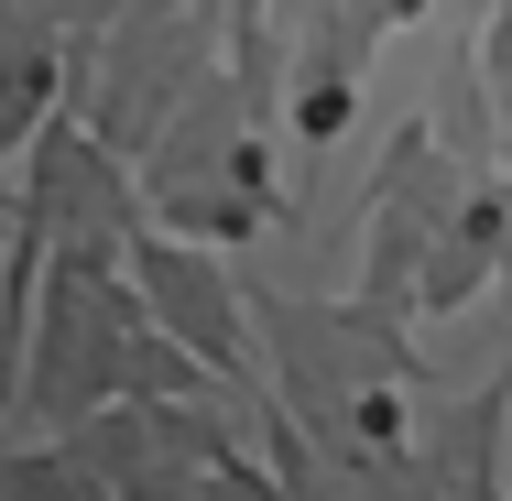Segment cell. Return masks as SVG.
I'll use <instances>...</instances> for the list:
<instances>
[{
	"label": "cell",
	"mask_w": 512,
	"mask_h": 501,
	"mask_svg": "<svg viewBox=\"0 0 512 501\" xmlns=\"http://www.w3.org/2000/svg\"><path fill=\"white\" fill-rule=\"evenodd\" d=\"M131 284H142L164 338H186L218 382H251V327H240V295H229L218 251H197L186 229H131Z\"/></svg>",
	"instance_id": "obj_1"
}]
</instances>
